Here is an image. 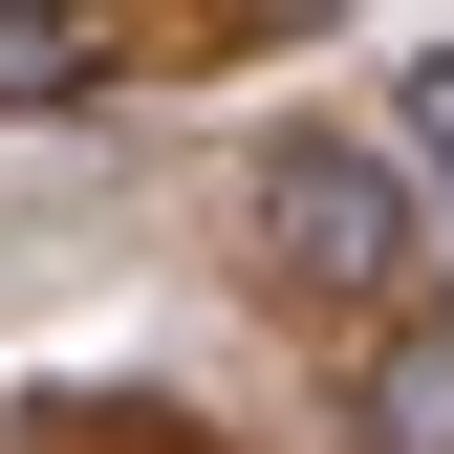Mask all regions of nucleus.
<instances>
[{
  "label": "nucleus",
  "instance_id": "nucleus-1",
  "mask_svg": "<svg viewBox=\"0 0 454 454\" xmlns=\"http://www.w3.org/2000/svg\"><path fill=\"white\" fill-rule=\"evenodd\" d=\"M239 216H260V260L303 281V303H389V281H433V216H411V174H389V152H347V130H281Z\"/></svg>",
  "mask_w": 454,
  "mask_h": 454
},
{
  "label": "nucleus",
  "instance_id": "nucleus-2",
  "mask_svg": "<svg viewBox=\"0 0 454 454\" xmlns=\"http://www.w3.org/2000/svg\"><path fill=\"white\" fill-rule=\"evenodd\" d=\"M347 411H368V454H454V325H389Z\"/></svg>",
  "mask_w": 454,
  "mask_h": 454
},
{
  "label": "nucleus",
  "instance_id": "nucleus-3",
  "mask_svg": "<svg viewBox=\"0 0 454 454\" xmlns=\"http://www.w3.org/2000/svg\"><path fill=\"white\" fill-rule=\"evenodd\" d=\"M108 87V22H66V0H0V108H66Z\"/></svg>",
  "mask_w": 454,
  "mask_h": 454
},
{
  "label": "nucleus",
  "instance_id": "nucleus-4",
  "mask_svg": "<svg viewBox=\"0 0 454 454\" xmlns=\"http://www.w3.org/2000/svg\"><path fill=\"white\" fill-rule=\"evenodd\" d=\"M411 130H433V152H454V66H411Z\"/></svg>",
  "mask_w": 454,
  "mask_h": 454
}]
</instances>
